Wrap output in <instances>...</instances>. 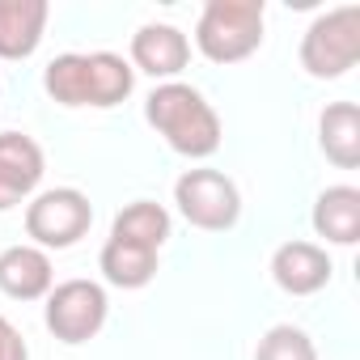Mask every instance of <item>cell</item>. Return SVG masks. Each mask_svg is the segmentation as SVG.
<instances>
[{
  "label": "cell",
  "instance_id": "1",
  "mask_svg": "<svg viewBox=\"0 0 360 360\" xmlns=\"http://www.w3.org/2000/svg\"><path fill=\"white\" fill-rule=\"evenodd\" d=\"M144 119L148 127L187 161H204L221 148V115L217 106L187 81H165L144 98Z\"/></svg>",
  "mask_w": 360,
  "mask_h": 360
},
{
  "label": "cell",
  "instance_id": "2",
  "mask_svg": "<svg viewBox=\"0 0 360 360\" xmlns=\"http://www.w3.org/2000/svg\"><path fill=\"white\" fill-rule=\"evenodd\" d=\"M136 72L123 56L115 51H68L56 56L43 68V89L60 102V106H94V110H110L119 102L131 98Z\"/></svg>",
  "mask_w": 360,
  "mask_h": 360
},
{
  "label": "cell",
  "instance_id": "3",
  "mask_svg": "<svg viewBox=\"0 0 360 360\" xmlns=\"http://www.w3.org/2000/svg\"><path fill=\"white\" fill-rule=\"evenodd\" d=\"M263 0H208L195 22V47L212 64H242L263 47Z\"/></svg>",
  "mask_w": 360,
  "mask_h": 360
},
{
  "label": "cell",
  "instance_id": "4",
  "mask_svg": "<svg viewBox=\"0 0 360 360\" xmlns=\"http://www.w3.org/2000/svg\"><path fill=\"white\" fill-rule=\"evenodd\" d=\"M360 60V5L326 9L301 39V68L314 81H339Z\"/></svg>",
  "mask_w": 360,
  "mask_h": 360
},
{
  "label": "cell",
  "instance_id": "5",
  "mask_svg": "<svg viewBox=\"0 0 360 360\" xmlns=\"http://www.w3.org/2000/svg\"><path fill=\"white\" fill-rule=\"evenodd\" d=\"M89 225H94V204L77 187L39 191L26 204V238L39 250H68L89 233Z\"/></svg>",
  "mask_w": 360,
  "mask_h": 360
},
{
  "label": "cell",
  "instance_id": "6",
  "mask_svg": "<svg viewBox=\"0 0 360 360\" xmlns=\"http://www.w3.org/2000/svg\"><path fill=\"white\" fill-rule=\"evenodd\" d=\"M174 204L183 212V221L191 229H204V233H225L238 225L242 217V195H238V183L221 169H187L183 178L174 183Z\"/></svg>",
  "mask_w": 360,
  "mask_h": 360
},
{
  "label": "cell",
  "instance_id": "7",
  "mask_svg": "<svg viewBox=\"0 0 360 360\" xmlns=\"http://www.w3.org/2000/svg\"><path fill=\"white\" fill-rule=\"evenodd\" d=\"M43 322L47 330L77 347V343H89L102 326H106V314H110V301H106V288L94 284V280H64L56 284L47 297H43Z\"/></svg>",
  "mask_w": 360,
  "mask_h": 360
},
{
  "label": "cell",
  "instance_id": "8",
  "mask_svg": "<svg viewBox=\"0 0 360 360\" xmlns=\"http://www.w3.org/2000/svg\"><path fill=\"white\" fill-rule=\"evenodd\" d=\"M127 64H131V72H144V77L165 85L191 64V39L169 22H148L131 34V60Z\"/></svg>",
  "mask_w": 360,
  "mask_h": 360
},
{
  "label": "cell",
  "instance_id": "9",
  "mask_svg": "<svg viewBox=\"0 0 360 360\" xmlns=\"http://www.w3.org/2000/svg\"><path fill=\"white\" fill-rule=\"evenodd\" d=\"M47 157L26 131H0V212L30 200L43 183Z\"/></svg>",
  "mask_w": 360,
  "mask_h": 360
},
{
  "label": "cell",
  "instance_id": "10",
  "mask_svg": "<svg viewBox=\"0 0 360 360\" xmlns=\"http://www.w3.org/2000/svg\"><path fill=\"white\" fill-rule=\"evenodd\" d=\"M330 255L318 242H284L271 255V280L288 297H314L330 284Z\"/></svg>",
  "mask_w": 360,
  "mask_h": 360
},
{
  "label": "cell",
  "instance_id": "11",
  "mask_svg": "<svg viewBox=\"0 0 360 360\" xmlns=\"http://www.w3.org/2000/svg\"><path fill=\"white\" fill-rule=\"evenodd\" d=\"M56 288V271H51V255L22 242L0 250V292L13 301H43Z\"/></svg>",
  "mask_w": 360,
  "mask_h": 360
},
{
  "label": "cell",
  "instance_id": "12",
  "mask_svg": "<svg viewBox=\"0 0 360 360\" xmlns=\"http://www.w3.org/2000/svg\"><path fill=\"white\" fill-rule=\"evenodd\" d=\"M47 0H0V60H30L43 43Z\"/></svg>",
  "mask_w": 360,
  "mask_h": 360
},
{
  "label": "cell",
  "instance_id": "13",
  "mask_svg": "<svg viewBox=\"0 0 360 360\" xmlns=\"http://www.w3.org/2000/svg\"><path fill=\"white\" fill-rule=\"evenodd\" d=\"M314 233L326 238L330 246H356L360 242V191L339 183V187H326L318 200H314Z\"/></svg>",
  "mask_w": 360,
  "mask_h": 360
},
{
  "label": "cell",
  "instance_id": "14",
  "mask_svg": "<svg viewBox=\"0 0 360 360\" xmlns=\"http://www.w3.org/2000/svg\"><path fill=\"white\" fill-rule=\"evenodd\" d=\"M318 148L339 169L360 165V106L356 102H330L318 115Z\"/></svg>",
  "mask_w": 360,
  "mask_h": 360
},
{
  "label": "cell",
  "instance_id": "15",
  "mask_svg": "<svg viewBox=\"0 0 360 360\" xmlns=\"http://www.w3.org/2000/svg\"><path fill=\"white\" fill-rule=\"evenodd\" d=\"M157 267H161V259H157V250H144V246H127V242H106L102 246V255H98V271H102V280L106 284H115V288H144V284H153L157 280Z\"/></svg>",
  "mask_w": 360,
  "mask_h": 360
},
{
  "label": "cell",
  "instance_id": "16",
  "mask_svg": "<svg viewBox=\"0 0 360 360\" xmlns=\"http://www.w3.org/2000/svg\"><path fill=\"white\" fill-rule=\"evenodd\" d=\"M110 238L161 255V246H165V238H169V212H165L161 204H153V200H136V204H127V208L115 217Z\"/></svg>",
  "mask_w": 360,
  "mask_h": 360
},
{
  "label": "cell",
  "instance_id": "17",
  "mask_svg": "<svg viewBox=\"0 0 360 360\" xmlns=\"http://www.w3.org/2000/svg\"><path fill=\"white\" fill-rule=\"evenodd\" d=\"M255 360H318V347H314V339H309L301 326L280 322V326H271V330L259 339Z\"/></svg>",
  "mask_w": 360,
  "mask_h": 360
},
{
  "label": "cell",
  "instance_id": "18",
  "mask_svg": "<svg viewBox=\"0 0 360 360\" xmlns=\"http://www.w3.org/2000/svg\"><path fill=\"white\" fill-rule=\"evenodd\" d=\"M0 360H30V347L22 339V330L0 314Z\"/></svg>",
  "mask_w": 360,
  "mask_h": 360
}]
</instances>
